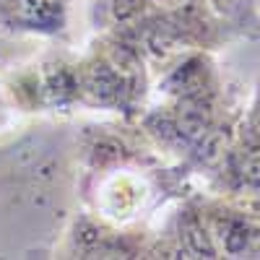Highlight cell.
<instances>
[{"mask_svg":"<svg viewBox=\"0 0 260 260\" xmlns=\"http://www.w3.org/2000/svg\"><path fill=\"white\" fill-rule=\"evenodd\" d=\"M8 8L13 18L26 26H47L57 18L55 0H8Z\"/></svg>","mask_w":260,"mask_h":260,"instance_id":"cell-1","label":"cell"},{"mask_svg":"<svg viewBox=\"0 0 260 260\" xmlns=\"http://www.w3.org/2000/svg\"><path fill=\"white\" fill-rule=\"evenodd\" d=\"M208 125H211V117H208V110L198 102H185L180 107V117H177V127L180 133L190 141H198V138H206L208 133Z\"/></svg>","mask_w":260,"mask_h":260,"instance_id":"cell-2","label":"cell"},{"mask_svg":"<svg viewBox=\"0 0 260 260\" xmlns=\"http://www.w3.org/2000/svg\"><path fill=\"white\" fill-rule=\"evenodd\" d=\"M185 240L187 245L198 252V255H206V257H216V247L211 242V234L206 232V226L198 221V219H190L185 224Z\"/></svg>","mask_w":260,"mask_h":260,"instance_id":"cell-3","label":"cell"},{"mask_svg":"<svg viewBox=\"0 0 260 260\" xmlns=\"http://www.w3.org/2000/svg\"><path fill=\"white\" fill-rule=\"evenodd\" d=\"M240 177L250 187H260V146L250 148L245 159L240 161Z\"/></svg>","mask_w":260,"mask_h":260,"instance_id":"cell-4","label":"cell"}]
</instances>
